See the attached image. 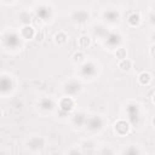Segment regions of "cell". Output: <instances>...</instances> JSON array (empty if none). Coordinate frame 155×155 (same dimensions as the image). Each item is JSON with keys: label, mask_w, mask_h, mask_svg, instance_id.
I'll use <instances>...</instances> for the list:
<instances>
[{"label": "cell", "mask_w": 155, "mask_h": 155, "mask_svg": "<svg viewBox=\"0 0 155 155\" xmlns=\"http://www.w3.org/2000/svg\"><path fill=\"white\" fill-rule=\"evenodd\" d=\"M148 52H149V56H150L151 58H154V59H155V42H151V44L149 45Z\"/></svg>", "instance_id": "4dcf8cb0"}, {"label": "cell", "mask_w": 155, "mask_h": 155, "mask_svg": "<svg viewBox=\"0 0 155 155\" xmlns=\"http://www.w3.org/2000/svg\"><path fill=\"white\" fill-rule=\"evenodd\" d=\"M68 17H69V21L74 25H76V27H84V25H87L90 23L91 18H92V13H91V11L88 8L79 6V7L70 8Z\"/></svg>", "instance_id": "8fae6325"}, {"label": "cell", "mask_w": 155, "mask_h": 155, "mask_svg": "<svg viewBox=\"0 0 155 155\" xmlns=\"http://www.w3.org/2000/svg\"><path fill=\"white\" fill-rule=\"evenodd\" d=\"M117 153L122 155H136V154H145L147 150L138 143H128V144L121 145Z\"/></svg>", "instance_id": "ac0fdd59"}, {"label": "cell", "mask_w": 155, "mask_h": 155, "mask_svg": "<svg viewBox=\"0 0 155 155\" xmlns=\"http://www.w3.org/2000/svg\"><path fill=\"white\" fill-rule=\"evenodd\" d=\"M117 68L124 73H128L133 69V61L127 57L124 59H120V61H117Z\"/></svg>", "instance_id": "d4e9b609"}, {"label": "cell", "mask_w": 155, "mask_h": 155, "mask_svg": "<svg viewBox=\"0 0 155 155\" xmlns=\"http://www.w3.org/2000/svg\"><path fill=\"white\" fill-rule=\"evenodd\" d=\"M18 30H19V34L22 35V38L24 39L25 42H27V41H31V40H34V39L36 38V34H38L35 27L31 25V24L21 25V27L18 28Z\"/></svg>", "instance_id": "ffe728a7"}, {"label": "cell", "mask_w": 155, "mask_h": 155, "mask_svg": "<svg viewBox=\"0 0 155 155\" xmlns=\"http://www.w3.org/2000/svg\"><path fill=\"white\" fill-rule=\"evenodd\" d=\"M57 108H58V101L50 94H42L35 102V110L42 117L54 115Z\"/></svg>", "instance_id": "5b68a950"}, {"label": "cell", "mask_w": 155, "mask_h": 155, "mask_svg": "<svg viewBox=\"0 0 155 155\" xmlns=\"http://www.w3.org/2000/svg\"><path fill=\"white\" fill-rule=\"evenodd\" d=\"M46 145H47V139H46L45 136H42L40 133L30 134L24 140L25 151L31 153V154H40V153H42L45 150Z\"/></svg>", "instance_id": "30bf717a"}, {"label": "cell", "mask_w": 155, "mask_h": 155, "mask_svg": "<svg viewBox=\"0 0 155 155\" xmlns=\"http://www.w3.org/2000/svg\"><path fill=\"white\" fill-rule=\"evenodd\" d=\"M16 1H17V0H1L2 5H6V6H11V5H13Z\"/></svg>", "instance_id": "d6a6232c"}, {"label": "cell", "mask_w": 155, "mask_h": 155, "mask_svg": "<svg viewBox=\"0 0 155 155\" xmlns=\"http://www.w3.org/2000/svg\"><path fill=\"white\" fill-rule=\"evenodd\" d=\"M150 11H153V12H155V0L150 4Z\"/></svg>", "instance_id": "836d02e7"}, {"label": "cell", "mask_w": 155, "mask_h": 155, "mask_svg": "<svg viewBox=\"0 0 155 155\" xmlns=\"http://www.w3.org/2000/svg\"><path fill=\"white\" fill-rule=\"evenodd\" d=\"M61 92L63 96L76 98L84 92V81L78 76L69 78L64 80L63 84L61 85Z\"/></svg>", "instance_id": "9c48e42d"}, {"label": "cell", "mask_w": 155, "mask_h": 155, "mask_svg": "<svg viewBox=\"0 0 155 155\" xmlns=\"http://www.w3.org/2000/svg\"><path fill=\"white\" fill-rule=\"evenodd\" d=\"M53 41L57 46H64L69 41V34L65 30H58L53 35Z\"/></svg>", "instance_id": "7402d4cb"}, {"label": "cell", "mask_w": 155, "mask_h": 155, "mask_svg": "<svg viewBox=\"0 0 155 155\" xmlns=\"http://www.w3.org/2000/svg\"><path fill=\"white\" fill-rule=\"evenodd\" d=\"M124 44H125V35L117 28H111L110 31L108 33V35L101 42V45L103 46V48L105 51L113 52V53H114L115 50L124 46Z\"/></svg>", "instance_id": "52a82bcc"}, {"label": "cell", "mask_w": 155, "mask_h": 155, "mask_svg": "<svg viewBox=\"0 0 155 155\" xmlns=\"http://www.w3.org/2000/svg\"><path fill=\"white\" fill-rule=\"evenodd\" d=\"M151 126L155 128V116H153V119H151Z\"/></svg>", "instance_id": "d590c367"}, {"label": "cell", "mask_w": 155, "mask_h": 155, "mask_svg": "<svg viewBox=\"0 0 155 155\" xmlns=\"http://www.w3.org/2000/svg\"><path fill=\"white\" fill-rule=\"evenodd\" d=\"M149 40L150 42H155V28H153L149 33Z\"/></svg>", "instance_id": "1f68e13d"}, {"label": "cell", "mask_w": 155, "mask_h": 155, "mask_svg": "<svg viewBox=\"0 0 155 155\" xmlns=\"http://www.w3.org/2000/svg\"><path fill=\"white\" fill-rule=\"evenodd\" d=\"M86 59H87V56L85 54V52H84L82 50H78V51H75V52L73 53V56H71V62H73L76 67L80 65V64H82Z\"/></svg>", "instance_id": "4316f807"}, {"label": "cell", "mask_w": 155, "mask_h": 155, "mask_svg": "<svg viewBox=\"0 0 155 155\" xmlns=\"http://www.w3.org/2000/svg\"><path fill=\"white\" fill-rule=\"evenodd\" d=\"M147 21H148V23L151 28H155V12L149 10V12L147 15Z\"/></svg>", "instance_id": "f546056e"}, {"label": "cell", "mask_w": 155, "mask_h": 155, "mask_svg": "<svg viewBox=\"0 0 155 155\" xmlns=\"http://www.w3.org/2000/svg\"><path fill=\"white\" fill-rule=\"evenodd\" d=\"M107 126H108L107 117L102 114L93 113V114L88 115L85 130L90 136H98L107 128Z\"/></svg>", "instance_id": "8992f818"}, {"label": "cell", "mask_w": 155, "mask_h": 155, "mask_svg": "<svg viewBox=\"0 0 155 155\" xmlns=\"http://www.w3.org/2000/svg\"><path fill=\"white\" fill-rule=\"evenodd\" d=\"M75 108H76L75 98L69 97V96H62V97L58 99V108H57L58 110L71 115V114L75 111Z\"/></svg>", "instance_id": "2e32d148"}, {"label": "cell", "mask_w": 155, "mask_h": 155, "mask_svg": "<svg viewBox=\"0 0 155 155\" xmlns=\"http://www.w3.org/2000/svg\"><path fill=\"white\" fill-rule=\"evenodd\" d=\"M142 19H143V18H142V13H140V12H138V11H132L131 13H128V16H127V18H126V22H127V24H128L130 27L137 28V27L140 25Z\"/></svg>", "instance_id": "44dd1931"}, {"label": "cell", "mask_w": 155, "mask_h": 155, "mask_svg": "<svg viewBox=\"0 0 155 155\" xmlns=\"http://www.w3.org/2000/svg\"><path fill=\"white\" fill-rule=\"evenodd\" d=\"M151 103H153V104L155 105V92H154V93L151 94Z\"/></svg>", "instance_id": "e575fe53"}, {"label": "cell", "mask_w": 155, "mask_h": 155, "mask_svg": "<svg viewBox=\"0 0 155 155\" xmlns=\"http://www.w3.org/2000/svg\"><path fill=\"white\" fill-rule=\"evenodd\" d=\"M114 56H115V58H116L117 61L126 58V57H127V50H126V47H125V46H121V47H119L117 50H115V51H114Z\"/></svg>", "instance_id": "83f0119b"}, {"label": "cell", "mask_w": 155, "mask_h": 155, "mask_svg": "<svg viewBox=\"0 0 155 155\" xmlns=\"http://www.w3.org/2000/svg\"><path fill=\"white\" fill-rule=\"evenodd\" d=\"M1 47L5 52L15 54L18 53L21 50H23L25 41L22 38V35L19 34L18 29L15 28H5L1 31Z\"/></svg>", "instance_id": "7a4b0ae2"}, {"label": "cell", "mask_w": 155, "mask_h": 155, "mask_svg": "<svg viewBox=\"0 0 155 155\" xmlns=\"http://www.w3.org/2000/svg\"><path fill=\"white\" fill-rule=\"evenodd\" d=\"M102 73V65L101 63L94 58H88L80 65H78L76 69V76L80 78L84 82H92L99 78Z\"/></svg>", "instance_id": "3957f363"}, {"label": "cell", "mask_w": 155, "mask_h": 155, "mask_svg": "<svg viewBox=\"0 0 155 155\" xmlns=\"http://www.w3.org/2000/svg\"><path fill=\"white\" fill-rule=\"evenodd\" d=\"M35 18L33 10H28V8H23L21 10L17 16H16V21L19 23V25H27V24H31L33 19Z\"/></svg>", "instance_id": "d6986e66"}, {"label": "cell", "mask_w": 155, "mask_h": 155, "mask_svg": "<svg viewBox=\"0 0 155 155\" xmlns=\"http://www.w3.org/2000/svg\"><path fill=\"white\" fill-rule=\"evenodd\" d=\"M35 19H38L39 22L44 23V24H50L54 21L56 18V10L52 6V4L47 2V1H38L34 4V6L31 7Z\"/></svg>", "instance_id": "277c9868"}, {"label": "cell", "mask_w": 155, "mask_h": 155, "mask_svg": "<svg viewBox=\"0 0 155 155\" xmlns=\"http://www.w3.org/2000/svg\"><path fill=\"white\" fill-rule=\"evenodd\" d=\"M121 111L125 115V119H127V121L131 124L132 128L142 130L144 127L147 122V114L143 109V105L138 101H126L121 107Z\"/></svg>", "instance_id": "6da1fadb"}, {"label": "cell", "mask_w": 155, "mask_h": 155, "mask_svg": "<svg viewBox=\"0 0 155 155\" xmlns=\"http://www.w3.org/2000/svg\"><path fill=\"white\" fill-rule=\"evenodd\" d=\"M65 154H84V153H82L80 144H76V145H71L69 149H67Z\"/></svg>", "instance_id": "f1b7e54d"}, {"label": "cell", "mask_w": 155, "mask_h": 155, "mask_svg": "<svg viewBox=\"0 0 155 155\" xmlns=\"http://www.w3.org/2000/svg\"><path fill=\"white\" fill-rule=\"evenodd\" d=\"M117 150L113 148V145L110 143H99L98 148H97V153L96 154H116Z\"/></svg>", "instance_id": "484cf974"}, {"label": "cell", "mask_w": 155, "mask_h": 155, "mask_svg": "<svg viewBox=\"0 0 155 155\" xmlns=\"http://www.w3.org/2000/svg\"><path fill=\"white\" fill-rule=\"evenodd\" d=\"M110 27H108L105 23H103L102 21L99 22H94L90 25L88 28V31H90V35L92 39H94L96 41H98L99 44L104 40V38L108 35V33L110 31Z\"/></svg>", "instance_id": "4fadbf2b"}, {"label": "cell", "mask_w": 155, "mask_h": 155, "mask_svg": "<svg viewBox=\"0 0 155 155\" xmlns=\"http://www.w3.org/2000/svg\"><path fill=\"white\" fill-rule=\"evenodd\" d=\"M79 144H80L84 154H96L99 142L94 138V136H90V137L82 139Z\"/></svg>", "instance_id": "e0dca14e"}, {"label": "cell", "mask_w": 155, "mask_h": 155, "mask_svg": "<svg viewBox=\"0 0 155 155\" xmlns=\"http://www.w3.org/2000/svg\"><path fill=\"white\" fill-rule=\"evenodd\" d=\"M131 130H132V126L125 117H120L113 124V132L116 137H120V138L126 137L131 132Z\"/></svg>", "instance_id": "9a60e30c"}, {"label": "cell", "mask_w": 155, "mask_h": 155, "mask_svg": "<svg viewBox=\"0 0 155 155\" xmlns=\"http://www.w3.org/2000/svg\"><path fill=\"white\" fill-rule=\"evenodd\" d=\"M101 21L110 28H117L122 21V12L114 6L105 7L101 12Z\"/></svg>", "instance_id": "7c38bea8"}, {"label": "cell", "mask_w": 155, "mask_h": 155, "mask_svg": "<svg viewBox=\"0 0 155 155\" xmlns=\"http://www.w3.org/2000/svg\"><path fill=\"white\" fill-rule=\"evenodd\" d=\"M91 41H92V38L91 35H87V34H82L76 40V46H78V50H86L91 46Z\"/></svg>", "instance_id": "cb8c5ba5"}, {"label": "cell", "mask_w": 155, "mask_h": 155, "mask_svg": "<svg viewBox=\"0 0 155 155\" xmlns=\"http://www.w3.org/2000/svg\"><path fill=\"white\" fill-rule=\"evenodd\" d=\"M137 81L140 86H149L153 82V74L148 70H143L137 75Z\"/></svg>", "instance_id": "603a6c76"}, {"label": "cell", "mask_w": 155, "mask_h": 155, "mask_svg": "<svg viewBox=\"0 0 155 155\" xmlns=\"http://www.w3.org/2000/svg\"><path fill=\"white\" fill-rule=\"evenodd\" d=\"M87 113L84 110H76L74 111L69 117V125L74 131H82L85 130L86 121H87Z\"/></svg>", "instance_id": "5bb4252c"}, {"label": "cell", "mask_w": 155, "mask_h": 155, "mask_svg": "<svg viewBox=\"0 0 155 155\" xmlns=\"http://www.w3.org/2000/svg\"><path fill=\"white\" fill-rule=\"evenodd\" d=\"M18 86L16 76L8 71H2L0 75V94L1 98H10L15 94Z\"/></svg>", "instance_id": "ba28073f"}]
</instances>
